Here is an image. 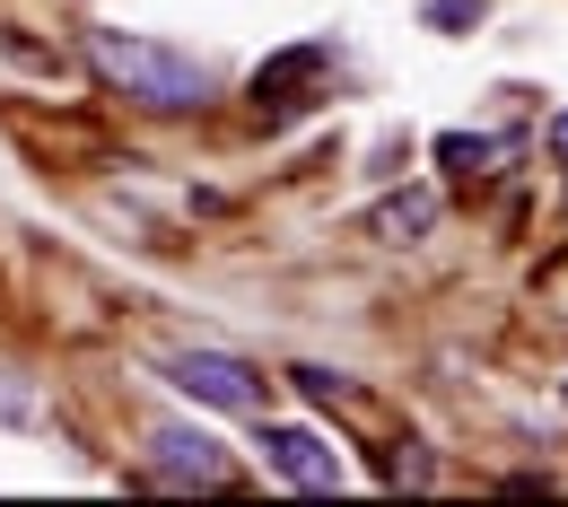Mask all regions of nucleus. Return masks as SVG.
I'll return each instance as SVG.
<instances>
[{"label": "nucleus", "instance_id": "obj_1", "mask_svg": "<svg viewBox=\"0 0 568 507\" xmlns=\"http://www.w3.org/2000/svg\"><path fill=\"white\" fill-rule=\"evenodd\" d=\"M88 71L105 79L123 105H141V114H202L211 105V62H193V53H175V44H149V36H114V27H88Z\"/></svg>", "mask_w": 568, "mask_h": 507}, {"label": "nucleus", "instance_id": "obj_2", "mask_svg": "<svg viewBox=\"0 0 568 507\" xmlns=\"http://www.w3.org/2000/svg\"><path fill=\"white\" fill-rule=\"evenodd\" d=\"M166 385L193 394V403H211V412H263V376L245 359H227V351H175Z\"/></svg>", "mask_w": 568, "mask_h": 507}, {"label": "nucleus", "instance_id": "obj_3", "mask_svg": "<svg viewBox=\"0 0 568 507\" xmlns=\"http://www.w3.org/2000/svg\"><path fill=\"white\" fill-rule=\"evenodd\" d=\"M149 464H158L166 481H193V490H236L227 446H219L211 429H193V420H158V429H149Z\"/></svg>", "mask_w": 568, "mask_h": 507}, {"label": "nucleus", "instance_id": "obj_4", "mask_svg": "<svg viewBox=\"0 0 568 507\" xmlns=\"http://www.w3.org/2000/svg\"><path fill=\"white\" fill-rule=\"evenodd\" d=\"M263 464L281 473L288 490H342V481H351V473H342V455H333V437L288 429V420H263Z\"/></svg>", "mask_w": 568, "mask_h": 507}, {"label": "nucleus", "instance_id": "obj_5", "mask_svg": "<svg viewBox=\"0 0 568 507\" xmlns=\"http://www.w3.org/2000/svg\"><path fill=\"white\" fill-rule=\"evenodd\" d=\"M324 71H333V44H288V53H272L263 71L245 79V97H254V105H272V114H297V105H306V88H315Z\"/></svg>", "mask_w": 568, "mask_h": 507}, {"label": "nucleus", "instance_id": "obj_6", "mask_svg": "<svg viewBox=\"0 0 568 507\" xmlns=\"http://www.w3.org/2000/svg\"><path fill=\"white\" fill-rule=\"evenodd\" d=\"M428 227H437V193H428V184H412V193H394V202L367 211V236H376V245H420Z\"/></svg>", "mask_w": 568, "mask_h": 507}, {"label": "nucleus", "instance_id": "obj_7", "mask_svg": "<svg viewBox=\"0 0 568 507\" xmlns=\"http://www.w3.org/2000/svg\"><path fill=\"white\" fill-rule=\"evenodd\" d=\"M516 132H437V158H446V166H455V175H490V158H516Z\"/></svg>", "mask_w": 568, "mask_h": 507}, {"label": "nucleus", "instance_id": "obj_8", "mask_svg": "<svg viewBox=\"0 0 568 507\" xmlns=\"http://www.w3.org/2000/svg\"><path fill=\"white\" fill-rule=\"evenodd\" d=\"M288 376H297V394H306V403H324V412H367V394H351L333 367H288Z\"/></svg>", "mask_w": 568, "mask_h": 507}, {"label": "nucleus", "instance_id": "obj_9", "mask_svg": "<svg viewBox=\"0 0 568 507\" xmlns=\"http://www.w3.org/2000/svg\"><path fill=\"white\" fill-rule=\"evenodd\" d=\"M420 18H428V27H437V36H473V27L490 18V0H428Z\"/></svg>", "mask_w": 568, "mask_h": 507}, {"label": "nucleus", "instance_id": "obj_10", "mask_svg": "<svg viewBox=\"0 0 568 507\" xmlns=\"http://www.w3.org/2000/svg\"><path fill=\"white\" fill-rule=\"evenodd\" d=\"M542 149H551V158L568 166V114H551V123H542Z\"/></svg>", "mask_w": 568, "mask_h": 507}, {"label": "nucleus", "instance_id": "obj_11", "mask_svg": "<svg viewBox=\"0 0 568 507\" xmlns=\"http://www.w3.org/2000/svg\"><path fill=\"white\" fill-rule=\"evenodd\" d=\"M560 394H568V385H560Z\"/></svg>", "mask_w": 568, "mask_h": 507}]
</instances>
